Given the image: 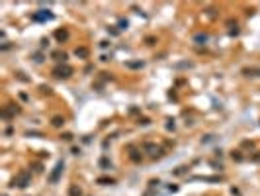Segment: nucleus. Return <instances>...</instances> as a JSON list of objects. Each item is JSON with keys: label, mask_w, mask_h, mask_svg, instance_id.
<instances>
[{"label": "nucleus", "mask_w": 260, "mask_h": 196, "mask_svg": "<svg viewBox=\"0 0 260 196\" xmlns=\"http://www.w3.org/2000/svg\"><path fill=\"white\" fill-rule=\"evenodd\" d=\"M186 171H188V167H178V169L174 171V175H184Z\"/></svg>", "instance_id": "cd10ccee"}, {"label": "nucleus", "mask_w": 260, "mask_h": 196, "mask_svg": "<svg viewBox=\"0 0 260 196\" xmlns=\"http://www.w3.org/2000/svg\"><path fill=\"white\" fill-rule=\"evenodd\" d=\"M26 137H43V135L37 133V131H26Z\"/></svg>", "instance_id": "bb28decb"}, {"label": "nucleus", "mask_w": 260, "mask_h": 196, "mask_svg": "<svg viewBox=\"0 0 260 196\" xmlns=\"http://www.w3.org/2000/svg\"><path fill=\"white\" fill-rule=\"evenodd\" d=\"M168 190H170V192H178V186H176V184H174V186L170 184V186H168Z\"/></svg>", "instance_id": "f704fd0d"}, {"label": "nucleus", "mask_w": 260, "mask_h": 196, "mask_svg": "<svg viewBox=\"0 0 260 196\" xmlns=\"http://www.w3.org/2000/svg\"><path fill=\"white\" fill-rule=\"evenodd\" d=\"M245 75L247 77H260V69H245Z\"/></svg>", "instance_id": "f3484780"}, {"label": "nucleus", "mask_w": 260, "mask_h": 196, "mask_svg": "<svg viewBox=\"0 0 260 196\" xmlns=\"http://www.w3.org/2000/svg\"><path fill=\"white\" fill-rule=\"evenodd\" d=\"M117 27H119V32H123V30H127L129 27V22L125 18H119V22H117Z\"/></svg>", "instance_id": "a211bd4d"}, {"label": "nucleus", "mask_w": 260, "mask_h": 196, "mask_svg": "<svg viewBox=\"0 0 260 196\" xmlns=\"http://www.w3.org/2000/svg\"><path fill=\"white\" fill-rule=\"evenodd\" d=\"M51 125L53 128H63V125H65V118L63 116H55L51 120Z\"/></svg>", "instance_id": "f8f14e48"}, {"label": "nucleus", "mask_w": 260, "mask_h": 196, "mask_svg": "<svg viewBox=\"0 0 260 196\" xmlns=\"http://www.w3.org/2000/svg\"><path fill=\"white\" fill-rule=\"evenodd\" d=\"M231 157H233V159H235V161H237V163H241L242 159H245V157L241 155V151H233V155H231Z\"/></svg>", "instance_id": "aec40b11"}, {"label": "nucleus", "mask_w": 260, "mask_h": 196, "mask_svg": "<svg viewBox=\"0 0 260 196\" xmlns=\"http://www.w3.org/2000/svg\"><path fill=\"white\" fill-rule=\"evenodd\" d=\"M252 161H256V163H260V151H256L252 155Z\"/></svg>", "instance_id": "473e14b6"}, {"label": "nucleus", "mask_w": 260, "mask_h": 196, "mask_svg": "<svg viewBox=\"0 0 260 196\" xmlns=\"http://www.w3.org/2000/svg\"><path fill=\"white\" fill-rule=\"evenodd\" d=\"M12 106V104H10ZM20 112V108L18 106H12V108H4V110H2V118H12L14 114H18Z\"/></svg>", "instance_id": "6e6552de"}, {"label": "nucleus", "mask_w": 260, "mask_h": 196, "mask_svg": "<svg viewBox=\"0 0 260 196\" xmlns=\"http://www.w3.org/2000/svg\"><path fill=\"white\" fill-rule=\"evenodd\" d=\"M192 180H205V183H219L221 176H194Z\"/></svg>", "instance_id": "9d476101"}, {"label": "nucleus", "mask_w": 260, "mask_h": 196, "mask_svg": "<svg viewBox=\"0 0 260 196\" xmlns=\"http://www.w3.org/2000/svg\"><path fill=\"white\" fill-rule=\"evenodd\" d=\"M137 124H139V125H149L151 120H149V118H139V122H137Z\"/></svg>", "instance_id": "b1692460"}, {"label": "nucleus", "mask_w": 260, "mask_h": 196, "mask_svg": "<svg viewBox=\"0 0 260 196\" xmlns=\"http://www.w3.org/2000/svg\"><path fill=\"white\" fill-rule=\"evenodd\" d=\"M61 139H65V141H71V139H72V133L65 131V133H61Z\"/></svg>", "instance_id": "393cba45"}, {"label": "nucleus", "mask_w": 260, "mask_h": 196, "mask_svg": "<svg viewBox=\"0 0 260 196\" xmlns=\"http://www.w3.org/2000/svg\"><path fill=\"white\" fill-rule=\"evenodd\" d=\"M33 61L35 63H43V55L41 53H33Z\"/></svg>", "instance_id": "5701e85b"}, {"label": "nucleus", "mask_w": 260, "mask_h": 196, "mask_svg": "<svg viewBox=\"0 0 260 196\" xmlns=\"http://www.w3.org/2000/svg\"><path fill=\"white\" fill-rule=\"evenodd\" d=\"M143 149H145V151H149V153H151L153 157H163V153H164V151L160 149V147H156L155 143H149V141H147V143L143 145Z\"/></svg>", "instance_id": "39448f33"}, {"label": "nucleus", "mask_w": 260, "mask_h": 196, "mask_svg": "<svg viewBox=\"0 0 260 196\" xmlns=\"http://www.w3.org/2000/svg\"><path fill=\"white\" fill-rule=\"evenodd\" d=\"M41 92H43V94H51V88H49V86H41Z\"/></svg>", "instance_id": "7c9ffc66"}, {"label": "nucleus", "mask_w": 260, "mask_h": 196, "mask_svg": "<svg viewBox=\"0 0 260 196\" xmlns=\"http://www.w3.org/2000/svg\"><path fill=\"white\" fill-rule=\"evenodd\" d=\"M213 137H215V135H205V137H203V139H202V141H203V143H209V141H211Z\"/></svg>", "instance_id": "72a5a7b5"}, {"label": "nucleus", "mask_w": 260, "mask_h": 196, "mask_svg": "<svg viewBox=\"0 0 260 196\" xmlns=\"http://www.w3.org/2000/svg\"><path fill=\"white\" fill-rule=\"evenodd\" d=\"M98 165H100V169H102V171H110L111 169V161L108 159V157H100Z\"/></svg>", "instance_id": "1a4fd4ad"}, {"label": "nucleus", "mask_w": 260, "mask_h": 196, "mask_svg": "<svg viewBox=\"0 0 260 196\" xmlns=\"http://www.w3.org/2000/svg\"><path fill=\"white\" fill-rule=\"evenodd\" d=\"M72 73H74V69H72L71 65L59 63V65L53 69V77L55 78H69V77H72Z\"/></svg>", "instance_id": "f257e3e1"}, {"label": "nucleus", "mask_w": 260, "mask_h": 196, "mask_svg": "<svg viewBox=\"0 0 260 196\" xmlns=\"http://www.w3.org/2000/svg\"><path fill=\"white\" fill-rule=\"evenodd\" d=\"M100 47H102V49H108V47H110V41H100Z\"/></svg>", "instance_id": "c756f323"}, {"label": "nucleus", "mask_w": 260, "mask_h": 196, "mask_svg": "<svg viewBox=\"0 0 260 196\" xmlns=\"http://www.w3.org/2000/svg\"><path fill=\"white\" fill-rule=\"evenodd\" d=\"M63 171H65V163H63V159H61V161H57V165H55L53 173L49 175V183H51V184L59 183V178H61V175H63Z\"/></svg>", "instance_id": "20e7f679"}, {"label": "nucleus", "mask_w": 260, "mask_h": 196, "mask_svg": "<svg viewBox=\"0 0 260 196\" xmlns=\"http://www.w3.org/2000/svg\"><path fill=\"white\" fill-rule=\"evenodd\" d=\"M192 67H194V63H178V65H176V69H192Z\"/></svg>", "instance_id": "412c9836"}, {"label": "nucleus", "mask_w": 260, "mask_h": 196, "mask_svg": "<svg viewBox=\"0 0 260 196\" xmlns=\"http://www.w3.org/2000/svg\"><path fill=\"white\" fill-rule=\"evenodd\" d=\"M16 75H18V78H20V80H24V82H27V80H29L27 77H24V73H16Z\"/></svg>", "instance_id": "2f4dec72"}, {"label": "nucleus", "mask_w": 260, "mask_h": 196, "mask_svg": "<svg viewBox=\"0 0 260 196\" xmlns=\"http://www.w3.org/2000/svg\"><path fill=\"white\" fill-rule=\"evenodd\" d=\"M55 39H57L59 43L67 41V39H69V32H67V30H57V32H55Z\"/></svg>", "instance_id": "0eeeda50"}, {"label": "nucleus", "mask_w": 260, "mask_h": 196, "mask_svg": "<svg viewBox=\"0 0 260 196\" xmlns=\"http://www.w3.org/2000/svg\"><path fill=\"white\" fill-rule=\"evenodd\" d=\"M29 184H32V175H29L27 171H22V173L12 180V186H18V188H27Z\"/></svg>", "instance_id": "f03ea898"}, {"label": "nucleus", "mask_w": 260, "mask_h": 196, "mask_svg": "<svg viewBox=\"0 0 260 196\" xmlns=\"http://www.w3.org/2000/svg\"><path fill=\"white\" fill-rule=\"evenodd\" d=\"M51 57H53V59H57V61H61V63H65L67 53H65V51H53V53H51Z\"/></svg>", "instance_id": "4468645a"}, {"label": "nucleus", "mask_w": 260, "mask_h": 196, "mask_svg": "<svg viewBox=\"0 0 260 196\" xmlns=\"http://www.w3.org/2000/svg\"><path fill=\"white\" fill-rule=\"evenodd\" d=\"M207 39H209L207 33H196V35H194V41H196V43H200V45H202V43H205Z\"/></svg>", "instance_id": "ddd939ff"}, {"label": "nucleus", "mask_w": 260, "mask_h": 196, "mask_svg": "<svg viewBox=\"0 0 260 196\" xmlns=\"http://www.w3.org/2000/svg\"><path fill=\"white\" fill-rule=\"evenodd\" d=\"M145 41H147V45H155V43H156V37H153V35H149V37L145 39Z\"/></svg>", "instance_id": "c85d7f7f"}, {"label": "nucleus", "mask_w": 260, "mask_h": 196, "mask_svg": "<svg viewBox=\"0 0 260 196\" xmlns=\"http://www.w3.org/2000/svg\"><path fill=\"white\" fill-rule=\"evenodd\" d=\"M69 196H82V188L80 186H71L69 188Z\"/></svg>", "instance_id": "2eb2a0df"}, {"label": "nucleus", "mask_w": 260, "mask_h": 196, "mask_svg": "<svg viewBox=\"0 0 260 196\" xmlns=\"http://www.w3.org/2000/svg\"><path fill=\"white\" fill-rule=\"evenodd\" d=\"M74 55H76L78 59H88V49H86V47H76V49H74Z\"/></svg>", "instance_id": "9b49d317"}, {"label": "nucleus", "mask_w": 260, "mask_h": 196, "mask_svg": "<svg viewBox=\"0 0 260 196\" xmlns=\"http://www.w3.org/2000/svg\"><path fill=\"white\" fill-rule=\"evenodd\" d=\"M32 20L33 22H51V20H55V14L51 10H37L32 14Z\"/></svg>", "instance_id": "7ed1b4c3"}, {"label": "nucleus", "mask_w": 260, "mask_h": 196, "mask_svg": "<svg viewBox=\"0 0 260 196\" xmlns=\"http://www.w3.org/2000/svg\"><path fill=\"white\" fill-rule=\"evenodd\" d=\"M174 128H176L174 120H166V130H168V131H174Z\"/></svg>", "instance_id": "4be33fe9"}, {"label": "nucleus", "mask_w": 260, "mask_h": 196, "mask_svg": "<svg viewBox=\"0 0 260 196\" xmlns=\"http://www.w3.org/2000/svg\"><path fill=\"white\" fill-rule=\"evenodd\" d=\"M72 155H80V149L78 147H72Z\"/></svg>", "instance_id": "e433bc0d"}, {"label": "nucleus", "mask_w": 260, "mask_h": 196, "mask_svg": "<svg viewBox=\"0 0 260 196\" xmlns=\"http://www.w3.org/2000/svg\"><path fill=\"white\" fill-rule=\"evenodd\" d=\"M131 161H135V163H139L141 161V155H139V151H135V149H131Z\"/></svg>", "instance_id": "6ab92c4d"}, {"label": "nucleus", "mask_w": 260, "mask_h": 196, "mask_svg": "<svg viewBox=\"0 0 260 196\" xmlns=\"http://www.w3.org/2000/svg\"><path fill=\"white\" fill-rule=\"evenodd\" d=\"M108 33H110V35H119V30H116L114 26H110L108 27Z\"/></svg>", "instance_id": "a878e982"}, {"label": "nucleus", "mask_w": 260, "mask_h": 196, "mask_svg": "<svg viewBox=\"0 0 260 196\" xmlns=\"http://www.w3.org/2000/svg\"><path fill=\"white\" fill-rule=\"evenodd\" d=\"M47 43H49V39H47V37H43V39H41V47H45Z\"/></svg>", "instance_id": "c9c22d12"}, {"label": "nucleus", "mask_w": 260, "mask_h": 196, "mask_svg": "<svg viewBox=\"0 0 260 196\" xmlns=\"http://www.w3.org/2000/svg\"><path fill=\"white\" fill-rule=\"evenodd\" d=\"M125 67H127V69H133V71H137V69H143V67H145V61H141V59H139V61H127V63H125Z\"/></svg>", "instance_id": "423d86ee"}, {"label": "nucleus", "mask_w": 260, "mask_h": 196, "mask_svg": "<svg viewBox=\"0 0 260 196\" xmlns=\"http://www.w3.org/2000/svg\"><path fill=\"white\" fill-rule=\"evenodd\" d=\"M96 183H98V184H104V186H106V184H116V180H114V178H108V176H100Z\"/></svg>", "instance_id": "dca6fc26"}]
</instances>
